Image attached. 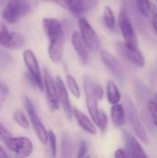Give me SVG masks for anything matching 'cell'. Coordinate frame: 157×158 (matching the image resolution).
<instances>
[{
    "label": "cell",
    "instance_id": "603a6c76",
    "mask_svg": "<svg viewBox=\"0 0 157 158\" xmlns=\"http://www.w3.org/2000/svg\"><path fill=\"white\" fill-rule=\"evenodd\" d=\"M66 81H67L68 88L69 92L71 93V94L76 98H80L81 97V89H80V86L78 84L77 81L75 80V78L72 77L71 75L68 74L66 77Z\"/></svg>",
    "mask_w": 157,
    "mask_h": 158
},
{
    "label": "cell",
    "instance_id": "74e56055",
    "mask_svg": "<svg viewBox=\"0 0 157 158\" xmlns=\"http://www.w3.org/2000/svg\"><path fill=\"white\" fill-rule=\"evenodd\" d=\"M84 158H90V157H84Z\"/></svg>",
    "mask_w": 157,
    "mask_h": 158
},
{
    "label": "cell",
    "instance_id": "e0dca14e",
    "mask_svg": "<svg viewBox=\"0 0 157 158\" xmlns=\"http://www.w3.org/2000/svg\"><path fill=\"white\" fill-rule=\"evenodd\" d=\"M72 114H73V117L75 118L78 125L84 131H86L87 133H89L91 135H95L97 133V130H96L94 123L85 114H83L77 108L72 109Z\"/></svg>",
    "mask_w": 157,
    "mask_h": 158
},
{
    "label": "cell",
    "instance_id": "9c48e42d",
    "mask_svg": "<svg viewBox=\"0 0 157 158\" xmlns=\"http://www.w3.org/2000/svg\"><path fill=\"white\" fill-rule=\"evenodd\" d=\"M56 4L70 11L75 16H81L90 11L97 5V0H53Z\"/></svg>",
    "mask_w": 157,
    "mask_h": 158
},
{
    "label": "cell",
    "instance_id": "4dcf8cb0",
    "mask_svg": "<svg viewBox=\"0 0 157 158\" xmlns=\"http://www.w3.org/2000/svg\"><path fill=\"white\" fill-rule=\"evenodd\" d=\"M10 137H12V134L4 127V125L2 123H0V141L3 142V143H4Z\"/></svg>",
    "mask_w": 157,
    "mask_h": 158
},
{
    "label": "cell",
    "instance_id": "d6986e66",
    "mask_svg": "<svg viewBox=\"0 0 157 158\" xmlns=\"http://www.w3.org/2000/svg\"><path fill=\"white\" fill-rule=\"evenodd\" d=\"M111 118L113 124L116 127L120 128L124 126L126 122V112L122 105H113V106L111 107Z\"/></svg>",
    "mask_w": 157,
    "mask_h": 158
},
{
    "label": "cell",
    "instance_id": "ac0fdd59",
    "mask_svg": "<svg viewBox=\"0 0 157 158\" xmlns=\"http://www.w3.org/2000/svg\"><path fill=\"white\" fill-rule=\"evenodd\" d=\"M127 145L129 149V155L131 158H149L147 154L145 153L143 147L136 138L128 135Z\"/></svg>",
    "mask_w": 157,
    "mask_h": 158
},
{
    "label": "cell",
    "instance_id": "6da1fadb",
    "mask_svg": "<svg viewBox=\"0 0 157 158\" xmlns=\"http://www.w3.org/2000/svg\"><path fill=\"white\" fill-rule=\"evenodd\" d=\"M123 106L125 108L126 118H128V120H129L133 131L135 132L136 136H138V138L140 139L141 142H143L145 144H148L149 143V138H148V135L146 133V131H145L143 125L142 124V122L139 118L137 108H136L134 103L132 102V100L127 95L125 96Z\"/></svg>",
    "mask_w": 157,
    "mask_h": 158
},
{
    "label": "cell",
    "instance_id": "f1b7e54d",
    "mask_svg": "<svg viewBox=\"0 0 157 158\" xmlns=\"http://www.w3.org/2000/svg\"><path fill=\"white\" fill-rule=\"evenodd\" d=\"M88 152V143L85 141H81L79 145L77 158H84Z\"/></svg>",
    "mask_w": 157,
    "mask_h": 158
},
{
    "label": "cell",
    "instance_id": "44dd1931",
    "mask_svg": "<svg viewBox=\"0 0 157 158\" xmlns=\"http://www.w3.org/2000/svg\"><path fill=\"white\" fill-rule=\"evenodd\" d=\"M106 95H107V100L111 105H117L119 103L121 99V94L117 86V84L110 81L107 82L106 86Z\"/></svg>",
    "mask_w": 157,
    "mask_h": 158
},
{
    "label": "cell",
    "instance_id": "3957f363",
    "mask_svg": "<svg viewBox=\"0 0 157 158\" xmlns=\"http://www.w3.org/2000/svg\"><path fill=\"white\" fill-rule=\"evenodd\" d=\"M83 89H84V94H85V98H86V106L88 112L91 116V118L94 125L99 127L100 124V119H101V110L98 107V100L94 97L93 93V87L94 81L88 76L84 75L83 79Z\"/></svg>",
    "mask_w": 157,
    "mask_h": 158
},
{
    "label": "cell",
    "instance_id": "52a82bcc",
    "mask_svg": "<svg viewBox=\"0 0 157 158\" xmlns=\"http://www.w3.org/2000/svg\"><path fill=\"white\" fill-rule=\"evenodd\" d=\"M80 35L86 44V46L92 51L97 52L101 49V40L87 19L83 17L79 19Z\"/></svg>",
    "mask_w": 157,
    "mask_h": 158
},
{
    "label": "cell",
    "instance_id": "8992f818",
    "mask_svg": "<svg viewBox=\"0 0 157 158\" xmlns=\"http://www.w3.org/2000/svg\"><path fill=\"white\" fill-rule=\"evenodd\" d=\"M118 25L121 33L124 37L125 44L130 48L138 49V40L135 34L133 23L124 7L120 9L118 15Z\"/></svg>",
    "mask_w": 157,
    "mask_h": 158
},
{
    "label": "cell",
    "instance_id": "9a60e30c",
    "mask_svg": "<svg viewBox=\"0 0 157 158\" xmlns=\"http://www.w3.org/2000/svg\"><path fill=\"white\" fill-rule=\"evenodd\" d=\"M56 87H57L58 102L61 105V106L64 110V113H65L66 117L68 118V119L72 120V117H73L72 109H73V107L71 106V104L69 101V96H68L66 85L60 77H56Z\"/></svg>",
    "mask_w": 157,
    "mask_h": 158
},
{
    "label": "cell",
    "instance_id": "484cf974",
    "mask_svg": "<svg viewBox=\"0 0 157 158\" xmlns=\"http://www.w3.org/2000/svg\"><path fill=\"white\" fill-rule=\"evenodd\" d=\"M135 4L143 17H148L150 13V1L149 0H134Z\"/></svg>",
    "mask_w": 157,
    "mask_h": 158
},
{
    "label": "cell",
    "instance_id": "4316f807",
    "mask_svg": "<svg viewBox=\"0 0 157 158\" xmlns=\"http://www.w3.org/2000/svg\"><path fill=\"white\" fill-rule=\"evenodd\" d=\"M148 111L150 113L152 122L157 128V102L154 100H150L148 102Z\"/></svg>",
    "mask_w": 157,
    "mask_h": 158
},
{
    "label": "cell",
    "instance_id": "d590c367",
    "mask_svg": "<svg viewBox=\"0 0 157 158\" xmlns=\"http://www.w3.org/2000/svg\"><path fill=\"white\" fill-rule=\"evenodd\" d=\"M42 1H46V2H50V1H53V0H42Z\"/></svg>",
    "mask_w": 157,
    "mask_h": 158
},
{
    "label": "cell",
    "instance_id": "d4e9b609",
    "mask_svg": "<svg viewBox=\"0 0 157 158\" xmlns=\"http://www.w3.org/2000/svg\"><path fill=\"white\" fill-rule=\"evenodd\" d=\"M48 143L50 145V156L51 158L56 157L57 153V144H56V137L54 131H48Z\"/></svg>",
    "mask_w": 157,
    "mask_h": 158
},
{
    "label": "cell",
    "instance_id": "83f0119b",
    "mask_svg": "<svg viewBox=\"0 0 157 158\" xmlns=\"http://www.w3.org/2000/svg\"><path fill=\"white\" fill-rule=\"evenodd\" d=\"M149 15H151L152 27H153L155 34L157 35V7L153 3H150V13H149Z\"/></svg>",
    "mask_w": 157,
    "mask_h": 158
},
{
    "label": "cell",
    "instance_id": "30bf717a",
    "mask_svg": "<svg viewBox=\"0 0 157 158\" xmlns=\"http://www.w3.org/2000/svg\"><path fill=\"white\" fill-rule=\"evenodd\" d=\"M43 28L49 44L64 43V31L61 22L53 18H44L43 19Z\"/></svg>",
    "mask_w": 157,
    "mask_h": 158
},
{
    "label": "cell",
    "instance_id": "5b68a950",
    "mask_svg": "<svg viewBox=\"0 0 157 158\" xmlns=\"http://www.w3.org/2000/svg\"><path fill=\"white\" fill-rule=\"evenodd\" d=\"M4 144L6 149L13 154L16 158H28L32 153L33 145L30 139L19 136V137H10Z\"/></svg>",
    "mask_w": 157,
    "mask_h": 158
},
{
    "label": "cell",
    "instance_id": "8fae6325",
    "mask_svg": "<svg viewBox=\"0 0 157 158\" xmlns=\"http://www.w3.org/2000/svg\"><path fill=\"white\" fill-rule=\"evenodd\" d=\"M25 39L23 35L17 31H9L5 25H2L0 31V44L6 49H19L24 45Z\"/></svg>",
    "mask_w": 157,
    "mask_h": 158
},
{
    "label": "cell",
    "instance_id": "d6a6232c",
    "mask_svg": "<svg viewBox=\"0 0 157 158\" xmlns=\"http://www.w3.org/2000/svg\"><path fill=\"white\" fill-rule=\"evenodd\" d=\"M8 93H9L8 86L6 83L0 81V100H4L8 94Z\"/></svg>",
    "mask_w": 157,
    "mask_h": 158
},
{
    "label": "cell",
    "instance_id": "7402d4cb",
    "mask_svg": "<svg viewBox=\"0 0 157 158\" xmlns=\"http://www.w3.org/2000/svg\"><path fill=\"white\" fill-rule=\"evenodd\" d=\"M103 19L105 21V26L110 30L115 31H116V19L114 16V13L110 6H105L104 7V13H103Z\"/></svg>",
    "mask_w": 157,
    "mask_h": 158
},
{
    "label": "cell",
    "instance_id": "f546056e",
    "mask_svg": "<svg viewBox=\"0 0 157 158\" xmlns=\"http://www.w3.org/2000/svg\"><path fill=\"white\" fill-rule=\"evenodd\" d=\"M93 95L94 97L99 101V100H102L103 99V96H104V90L102 88V86L98 83H93Z\"/></svg>",
    "mask_w": 157,
    "mask_h": 158
},
{
    "label": "cell",
    "instance_id": "7a4b0ae2",
    "mask_svg": "<svg viewBox=\"0 0 157 158\" xmlns=\"http://www.w3.org/2000/svg\"><path fill=\"white\" fill-rule=\"evenodd\" d=\"M31 5L28 0H8L2 12L3 19L8 23H17L23 16L29 13Z\"/></svg>",
    "mask_w": 157,
    "mask_h": 158
},
{
    "label": "cell",
    "instance_id": "8d00e7d4",
    "mask_svg": "<svg viewBox=\"0 0 157 158\" xmlns=\"http://www.w3.org/2000/svg\"><path fill=\"white\" fill-rule=\"evenodd\" d=\"M0 108H1V103H0Z\"/></svg>",
    "mask_w": 157,
    "mask_h": 158
},
{
    "label": "cell",
    "instance_id": "4fadbf2b",
    "mask_svg": "<svg viewBox=\"0 0 157 158\" xmlns=\"http://www.w3.org/2000/svg\"><path fill=\"white\" fill-rule=\"evenodd\" d=\"M116 48L122 57L131 62L138 68H143L145 66L144 56L139 49L130 48L126 45L125 43H117Z\"/></svg>",
    "mask_w": 157,
    "mask_h": 158
},
{
    "label": "cell",
    "instance_id": "cb8c5ba5",
    "mask_svg": "<svg viewBox=\"0 0 157 158\" xmlns=\"http://www.w3.org/2000/svg\"><path fill=\"white\" fill-rule=\"evenodd\" d=\"M13 119L22 129L28 130L30 128V121H29V119L27 118V117L25 116V114L22 111H20V110L16 111L13 114Z\"/></svg>",
    "mask_w": 157,
    "mask_h": 158
},
{
    "label": "cell",
    "instance_id": "e575fe53",
    "mask_svg": "<svg viewBox=\"0 0 157 158\" xmlns=\"http://www.w3.org/2000/svg\"><path fill=\"white\" fill-rule=\"evenodd\" d=\"M0 158H11L1 144H0Z\"/></svg>",
    "mask_w": 157,
    "mask_h": 158
},
{
    "label": "cell",
    "instance_id": "1f68e13d",
    "mask_svg": "<svg viewBox=\"0 0 157 158\" xmlns=\"http://www.w3.org/2000/svg\"><path fill=\"white\" fill-rule=\"evenodd\" d=\"M107 124H108V118H107V116L105 112H101V119H100V124H99V129L102 132H105V130H106V127H107Z\"/></svg>",
    "mask_w": 157,
    "mask_h": 158
},
{
    "label": "cell",
    "instance_id": "277c9868",
    "mask_svg": "<svg viewBox=\"0 0 157 158\" xmlns=\"http://www.w3.org/2000/svg\"><path fill=\"white\" fill-rule=\"evenodd\" d=\"M23 103H24L25 109L28 113L30 121L32 125L33 131H34L37 138L39 139V141L42 143L46 144L48 143V131H46L44 125L43 124L41 118H39L33 102L29 97L24 96L23 97Z\"/></svg>",
    "mask_w": 157,
    "mask_h": 158
},
{
    "label": "cell",
    "instance_id": "2e32d148",
    "mask_svg": "<svg viewBox=\"0 0 157 158\" xmlns=\"http://www.w3.org/2000/svg\"><path fill=\"white\" fill-rule=\"evenodd\" d=\"M71 44L73 45V48L77 52L81 62L83 65L88 64L89 62V52H88V47L82 41L80 32L79 31H74L71 35Z\"/></svg>",
    "mask_w": 157,
    "mask_h": 158
},
{
    "label": "cell",
    "instance_id": "836d02e7",
    "mask_svg": "<svg viewBox=\"0 0 157 158\" xmlns=\"http://www.w3.org/2000/svg\"><path fill=\"white\" fill-rule=\"evenodd\" d=\"M115 158H129V155L124 149H118L115 153Z\"/></svg>",
    "mask_w": 157,
    "mask_h": 158
},
{
    "label": "cell",
    "instance_id": "ffe728a7",
    "mask_svg": "<svg viewBox=\"0 0 157 158\" xmlns=\"http://www.w3.org/2000/svg\"><path fill=\"white\" fill-rule=\"evenodd\" d=\"M60 156H61V158H74L72 140L68 133H65L62 136Z\"/></svg>",
    "mask_w": 157,
    "mask_h": 158
},
{
    "label": "cell",
    "instance_id": "ba28073f",
    "mask_svg": "<svg viewBox=\"0 0 157 158\" xmlns=\"http://www.w3.org/2000/svg\"><path fill=\"white\" fill-rule=\"evenodd\" d=\"M23 60L29 71V75L32 79L34 85L41 91H43V81L41 74L40 67L35 54L31 50H25L23 52Z\"/></svg>",
    "mask_w": 157,
    "mask_h": 158
},
{
    "label": "cell",
    "instance_id": "5bb4252c",
    "mask_svg": "<svg viewBox=\"0 0 157 158\" xmlns=\"http://www.w3.org/2000/svg\"><path fill=\"white\" fill-rule=\"evenodd\" d=\"M101 59L103 63L105 64V66L110 70V72L119 81H122L124 79V71L118 58L115 56H113L111 53H109L108 51L103 50L101 51Z\"/></svg>",
    "mask_w": 157,
    "mask_h": 158
},
{
    "label": "cell",
    "instance_id": "7c38bea8",
    "mask_svg": "<svg viewBox=\"0 0 157 158\" xmlns=\"http://www.w3.org/2000/svg\"><path fill=\"white\" fill-rule=\"evenodd\" d=\"M43 89L45 88L47 100L49 103L50 107L53 110H56L59 108V102H58V94H57V87L56 82L52 77L51 73L44 69L43 71Z\"/></svg>",
    "mask_w": 157,
    "mask_h": 158
}]
</instances>
